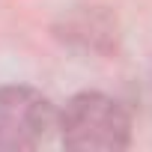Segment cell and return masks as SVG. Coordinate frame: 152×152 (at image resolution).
Wrapping results in <instances>:
<instances>
[{
    "label": "cell",
    "mask_w": 152,
    "mask_h": 152,
    "mask_svg": "<svg viewBox=\"0 0 152 152\" xmlns=\"http://www.w3.org/2000/svg\"><path fill=\"white\" fill-rule=\"evenodd\" d=\"M60 140L75 152H119L131 143L128 110L104 93L72 96L57 116Z\"/></svg>",
    "instance_id": "obj_1"
},
{
    "label": "cell",
    "mask_w": 152,
    "mask_h": 152,
    "mask_svg": "<svg viewBox=\"0 0 152 152\" xmlns=\"http://www.w3.org/2000/svg\"><path fill=\"white\" fill-rule=\"evenodd\" d=\"M51 128H57V110L48 96L33 87H0V152L36 149Z\"/></svg>",
    "instance_id": "obj_2"
}]
</instances>
